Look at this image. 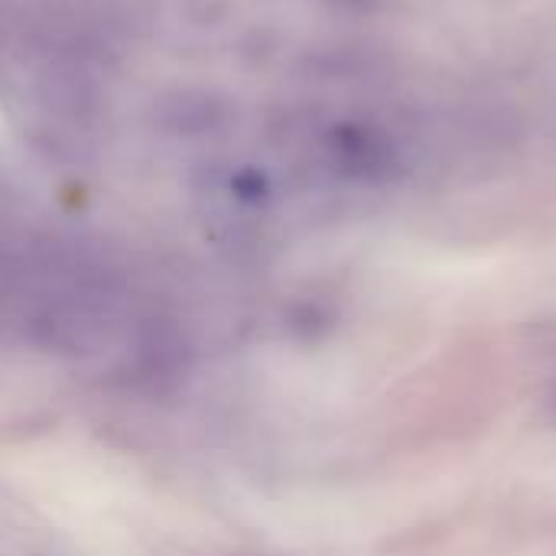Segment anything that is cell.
Masks as SVG:
<instances>
[{
	"mask_svg": "<svg viewBox=\"0 0 556 556\" xmlns=\"http://www.w3.org/2000/svg\"><path fill=\"white\" fill-rule=\"evenodd\" d=\"M0 127H3V117H0Z\"/></svg>",
	"mask_w": 556,
	"mask_h": 556,
	"instance_id": "6da1fadb",
	"label": "cell"
}]
</instances>
